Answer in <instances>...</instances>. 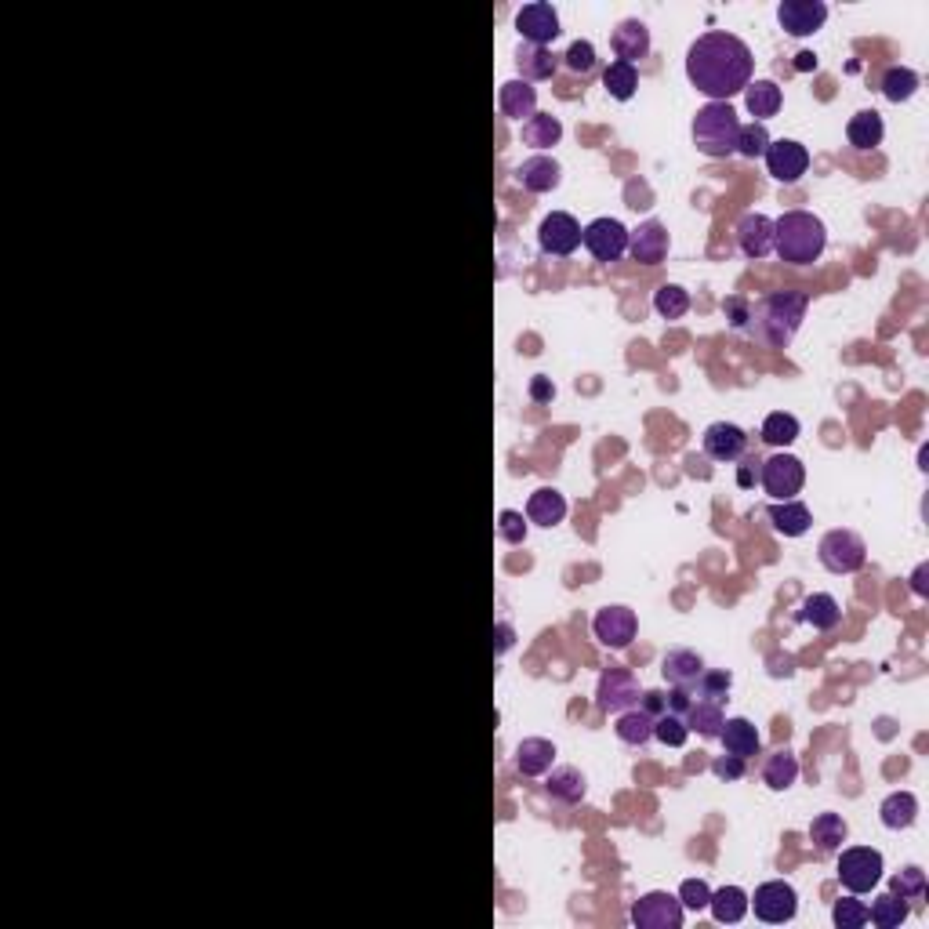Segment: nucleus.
I'll list each match as a JSON object with an SVG mask.
<instances>
[{
    "label": "nucleus",
    "instance_id": "obj_1",
    "mask_svg": "<svg viewBox=\"0 0 929 929\" xmlns=\"http://www.w3.org/2000/svg\"><path fill=\"white\" fill-rule=\"evenodd\" d=\"M752 48L741 37L723 30H712L697 37L686 51V77L701 95L712 102H730L752 84Z\"/></svg>",
    "mask_w": 929,
    "mask_h": 929
},
{
    "label": "nucleus",
    "instance_id": "obj_2",
    "mask_svg": "<svg viewBox=\"0 0 929 929\" xmlns=\"http://www.w3.org/2000/svg\"><path fill=\"white\" fill-rule=\"evenodd\" d=\"M828 247V229L810 211H784L773 222V251L788 265H813Z\"/></svg>",
    "mask_w": 929,
    "mask_h": 929
},
{
    "label": "nucleus",
    "instance_id": "obj_3",
    "mask_svg": "<svg viewBox=\"0 0 929 929\" xmlns=\"http://www.w3.org/2000/svg\"><path fill=\"white\" fill-rule=\"evenodd\" d=\"M737 135H741V120H737L730 102H708L697 109L694 117V146L712 160L734 157Z\"/></svg>",
    "mask_w": 929,
    "mask_h": 929
},
{
    "label": "nucleus",
    "instance_id": "obj_4",
    "mask_svg": "<svg viewBox=\"0 0 929 929\" xmlns=\"http://www.w3.org/2000/svg\"><path fill=\"white\" fill-rule=\"evenodd\" d=\"M806 305L810 298L802 291H773L766 294L755 316H759V334H763L770 345H788L799 331L802 316H806ZM752 316V320H755Z\"/></svg>",
    "mask_w": 929,
    "mask_h": 929
},
{
    "label": "nucleus",
    "instance_id": "obj_5",
    "mask_svg": "<svg viewBox=\"0 0 929 929\" xmlns=\"http://www.w3.org/2000/svg\"><path fill=\"white\" fill-rule=\"evenodd\" d=\"M817 559L832 574H857L868 563V545L853 530H828L821 538V545H817Z\"/></svg>",
    "mask_w": 929,
    "mask_h": 929
},
{
    "label": "nucleus",
    "instance_id": "obj_6",
    "mask_svg": "<svg viewBox=\"0 0 929 929\" xmlns=\"http://www.w3.org/2000/svg\"><path fill=\"white\" fill-rule=\"evenodd\" d=\"M839 882L850 893H871L882 882V853L871 846H850L839 853Z\"/></svg>",
    "mask_w": 929,
    "mask_h": 929
},
{
    "label": "nucleus",
    "instance_id": "obj_7",
    "mask_svg": "<svg viewBox=\"0 0 929 929\" xmlns=\"http://www.w3.org/2000/svg\"><path fill=\"white\" fill-rule=\"evenodd\" d=\"M759 483L773 501H792L806 483V469H802V461L795 454H773L759 469Z\"/></svg>",
    "mask_w": 929,
    "mask_h": 929
},
{
    "label": "nucleus",
    "instance_id": "obj_8",
    "mask_svg": "<svg viewBox=\"0 0 929 929\" xmlns=\"http://www.w3.org/2000/svg\"><path fill=\"white\" fill-rule=\"evenodd\" d=\"M748 908H755V915L763 922H770V926H781V922L795 919V911H799V893H795L792 882L773 879V882H763V886L755 890V897H748Z\"/></svg>",
    "mask_w": 929,
    "mask_h": 929
},
{
    "label": "nucleus",
    "instance_id": "obj_9",
    "mask_svg": "<svg viewBox=\"0 0 929 929\" xmlns=\"http://www.w3.org/2000/svg\"><path fill=\"white\" fill-rule=\"evenodd\" d=\"M581 244L596 262H617L628 255V229L617 218H596L581 229Z\"/></svg>",
    "mask_w": 929,
    "mask_h": 929
},
{
    "label": "nucleus",
    "instance_id": "obj_10",
    "mask_svg": "<svg viewBox=\"0 0 929 929\" xmlns=\"http://www.w3.org/2000/svg\"><path fill=\"white\" fill-rule=\"evenodd\" d=\"M632 922L639 929H679L683 926V904H679V897H672L665 890L643 893L632 904Z\"/></svg>",
    "mask_w": 929,
    "mask_h": 929
},
{
    "label": "nucleus",
    "instance_id": "obj_11",
    "mask_svg": "<svg viewBox=\"0 0 929 929\" xmlns=\"http://www.w3.org/2000/svg\"><path fill=\"white\" fill-rule=\"evenodd\" d=\"M636 701H639V683L625 665H610L607 672L599 675V690H596L599 712L617 715V712H625V708H632Z\"/></svg>",
    "mask_w": 929,
    "mask_h": 929
},
{
    "label": "nucleus",
    "instance_id": "obj_12",
    "mask_svg": "<svg viewBox=\"0 0 929 929\" xmlns=\"http://www.w3.org/2000/svg\"><path fill=\"white\" fill-rule=\"evenodd\" d=\"M538 244L545 255L570 258L581 247V222L567 211H552L538 229Z\"/></svg>",
    "mask_w": 929,
    "mask_h": 929
},
{
    "label": "nucleus",
    "instance_id": "obj_13",
    "mask_svg": "<svg viewBox=\"0 0 929 929\" xmlns=\"http://www.w3.org/2000/svg\"><path fill=\"white\" fill-rule=\"evenodd\" d=\"M516 30H519V37L527 40V44L548 48V44L559 37L556 8H552V4H545V0H530V4H523V8L516 11Z\"/></svg>",
    "mask_w": 929,
    "mask_h": 929
},
{
    "label": "nucleus",
    "instance_id": "obj_14",
    "mask_svg": "<svg viewBox=\"0 0 929 929\" xmlns=\"http://www.w3.org/2000/svg\"><path fill=\"white\" fill-rule=\"evenodd\" d=\"M763 157H766V171H770L777 182H784V186L799 182V178L806 175V167H810V153H806V146L795 142V138H777V142H770V149H766Z\"/></svg>",
    "mask_w": 929,
    "mask_h": 929
},
{
    "label": "nucleus",
    "instance_id": "obj_15",
    "mask_svg": "<svg viewBox=\"0 0 929 929\" xmlns=\"http://www.w3.org/2000/svg\"><path fill=\"white\" fill-rule=\"evenodd\" d=\"M636 628H639V621L628 607H603L596 614V621H592L596 639L603 646H610V650H625V646H632Z\"/></svg>",
    "mask_w": 929,
    "mask_h": 929
},
{
    "label": "nucleus",
    "instance_id": "obj_16",
    "mask_svg": "<svg viewBox=\"0 0 929 929\" xmlns=\"http://www.w3.org/2000/svg\"><path fill=\"white\" fill-rule=\"evenodd\" d=\"M777 19H781L784 33H792V37H810V33L821 30L824 19H828V4H821V0H784L781 8H777Z\"/></svg>",
    "mask_w": 929,
    "mask_h": 929
},
{
    "label": "nucleus",
    "instance_id": "obj_17",
    "mask_svg": "<svg viewBox=\"0 0 929 929\" xmlns=\"http://www.w3.org/2000/svg\"><path fill=\"white\" fill-rule=\"evenodd\" d=\"M701 447L712 461H737L748 450V432L734 421H715L701 436Z\"/></svg>",
    "mask_w": 929,
    "mask_h": 929
},
{
    "label": "nucleus",
    "instance_id": "obj_18",
    "mask_svg": "<svg viewBox=\"0 0 929 929\" xmlns=\"http://www.w3.org/2000/svg\"><path fill=\"white\" fill-rule=\"evenodd\" d=\"M628 255L639 265H661L668 258V229L661 222H643L628 233Z\"/></svg>",
    "mask_w": 929,
    "mask_h": 929
},
{
    "label": "nucleus",
    "instance_id": "obj_19",
    "mask_svg": "<svg viewBox=\"0 0 929 929\" xmlns=\"http://www.w3.org/2000/svg\"><path fill=\"white\" fill-rule=\"evenodd\" d=\"M610 48H614L617 62L636 66L639 59H646V55H650V30H646L639 19H625L614 30V37H610Z\"/></svg>",
    "mask_w": 929,
    "mask_h": 929
},
{
    "label": "nucleus",
    "instance_id": "obj_20",
    "mask_svg": "<svg viewBox=\"0 0 929 929\" xmlns=\"http://www.w3.org/2000/svg\"><path fill=\"white\" fill-rule=\"evenodd\" d=\"M516 178L527 193H552L559 186V178H563V167L545 153H538V157H527L516 167Z\"/></svg>",
    "mask_w": 929,
    "mask_h": 929
},
{
    "label": "nucleus",
    "instance_id": "obj_21",
    "mask_svg": "<svg viewBox=\"0 0 929 929\" xmlns=\"http://www.w3.org/2000/svg\"><path fill=\"white\" fill-rule=\"evenodd\" d=\"M737 244L748 258H766L773 251V222L766 215H744L737 222Z\"/></svg>",
    "mask_w": 929,
    "mask_h": 929
},
{
    "label": "nucleus",
    "instance_id": "obj_22",
    "mask_svg": "<svg viewBox=\"0 0 929 929\" xmlns=\"http://www.w3.org/2000/svg\"><path fill=\"white\" fill-rule=\"evenodd\" d=\"M556 763V744L545 741V737H523L516 748V770L523 777H541V773L552 770Z\"/></svg>",
    "mask_w": 929,
    "mask_h": 929
},
{
    "label": "nucleus",
    "instance_id": "obj_23",
    "mask_svg": "<svg viewBox=\"0 0 929 929\" xmlns=\"http://www.w3.org/2000/svg\"><path fill=\"white\" fill-rule=\"evenodd\" d=\"M766 516H770L773 530L784 534V538H802L813 523V512L795 498L792 501H773L770 509H766Z\"/></svg>",
    "mask_w": 929,
    "mask_h": 929
},
{
    "label": "nucleus",
    "instance_id": "obj_24",
    "mask_svg": "<svg viewBox=\"0 0 929 929\" xmlns=\"http://www.w3.org/2000/svg\"><path fill=\"white\" fill-rule=\"evenodd\" d=\"M498 109L509 120H530L538 109V88H530L527 80H505L498 91Z\"/></svg>",
    "mask_w": 929,
    "mask_h": 929
},
{
    "label": "nucleus",
    "instance_id": "obj_25",
    "mask_svg": "<svg viewBox=\"0 0 929 929\" xmlns=\"http://www.w3.org/2000/svg\"><path fill=\"white\" fill-rule=\"evenodd\" d=\"M701 672H705V661H701V654H694V650H668L665 661H661V675H665L672 686H697V679H701Z\"/></svg>",
    "mask_w": 929,
    "mask_h": 929
},
{
    "label": "nucleus",
    "instance_id": "obj_26",
    "mask_svg": "<svg viewBox=\"0 0 929 929\" xmlns=\"http://www.w3.org/2000/svg\"><path fill=\"white\" fill-rule=\"evenodd\" d=\"M563 55H556L552 48H538V44H519L516 51V66L523 73V80H548L559 69Z\"/></svg>",
    "mask_w": 929,
    "mask_h": 929
},
{
    "label": "nucleus",
    "instance_id": "obj_27",
    "mask_svg": "<svg viewBox=\"0 0 929 929\" xmlns=\"http://www.w3.org/2000/svg\"><path fill=\"white\" fill-rule=\"evenodd\" d=\"M563 516H567V498H563L556 487H541L530 494V501H527L530 523H538V527H556V523H563Z\"/></svg>",
    "mask_w": 929,
    "mask_h": 929
},
{
    "label": "nucleus",
    "instance_id": "obj_28",
    "mask_svg": "<svg viewBox=\"0 0 929 929\" xmlns=\"http://www.w3.org/2000/svg\"><path fill=\"white\" fill-rule=\"evenodd\" d=\"M799 621L802 625H813L817 632H832L842 621V607L835 603V596H828V592H813V596L802 599Z\"/></svg>",
    "mask_w": 929,
    "mask_h": 929
},
{
    "label": "nucleus",
    "instance_id": "obj_29",
    "mask_svg": "<svg viewBox=\"0 0 929 929\" xmlns=\"http://www.w3.org/2000/svg\"><path fill=\"white\" fill-rule=\"evenodd\" d=\"M719 741H723V748L730 755H741V759H748V755L759 752V744H763V737H759V730H755V723H748V719H726L723 730H719Z\"/></svg>",
    "mask_w": 929,
    "mask_h": 929
},
{
    "label": "nucleus",
    "instance_id": "obj_30",
    "mask_svg": "<svg viewBox=\"0 0 929 929\" xmlns=\"http://www.w3.org/2000/svg\"><path fill=\"white\" fill-rule=\"evenodd\" d=\"M915 817H919V799L911 792H893L882 799L879 806V821L890 828V832H904V828H911L915 824Z\"/></svg>",
    "mask_w": 929,
    "mask_h": 929
},
{
    "label": "nucleus",
    "instance_id": "obj_31",
    "mask_svg": "<svg viewBox=\"0 0 929 929\" xmlns=\"http://www.w3.org/2000/svg\"><path fill=\"white\" fill-rule=\"evenodd\" d=\"M781 102H784V95H781V88H777L773 80H755V84H748V88H744V106H748V113L755 117V124H763V120L777 117Z\"/></svg>",
    "mask_w": 929,
    "mask_h": 929
},
{
    "label": "nucleus",
    "instance_id": "obj_32",
    "mask_svg": "<svg viewBox=\"0 0 929 929\" xmlns=\"http://www.w3.org/2000/svg\"><path fill=\"white\" fill-rule=\"evenodd\" d=\"M545 788H548V795H552L556 802H563V806H577V802L585 799L588 781L577 766H559V770H552V777H548Z\"/></svg>",
    "mask_w": 929,
    "mask_h": 929
},
{
    "label": "nucleus",
    "instance_id": "obj_33",
    "mask_svg": "<svg viewBox=\"0 0 929 929\" xmlns=\"http://www.w3.org/2000/svg\"><path fill=\"white\" fill-rule=\"evenodd\" d=\"M614 734H617V741L632 744V748H643V744L654 737V715H646L643 708H625V712H617Z\"/></svg>",
    "mask_w": 929,
    "mask_h": 929
},
{
    "label": "nucleus",
    "instance_id": "obj_34",
    "mask_svg": "<svg viewBox=\"0 0 929 929\" xmlns=\"http://www.w3.org/2000/svg\"><path fill=\"white\" fill-rule=\"evenodd\" d=\"M882 135H886V128H882V117L875 109L853 113L850 124H846V138H850L853 149H875L882 142Z\"/></svg>",
    "mask_w": 929,
    "mask_h": 929
},
{
    "label": "nucleus",
    "instance_id": "obj_35",
    "mask_svg": "<svg viewBox=\"0 0 929 929\" xmlns=\"http://www.w3.org/2000/svg\"><path fill=\"white\" fill-rule=\"evenodd\" d=\"M846 821H842L839 813H817L810 821V839H813V846L821 853H835V850H842V842H846Z\"/></svg>",
    "mask_w": 929,
    "mask_h": 929
},
{
    "label": "nucleus",
    "instance_id": "obj_36",
    "mask_svg": "<svg viewBox=\"0 0 929 929\" xmlns=\"http://www.w3.org/2000/svg\"><path fill=\"white\" fill-rule=\"evenodd\" d=\"M795 781H799V759H795L788 748H784V752H773L763 766L766 788H770V792H788Z\"/></svg>",
    "mask_w": 929,
    "mask_h": 929
},
{
    "label": "nucleus",
    "instance_id": "obj_37",
    "mask_svg": "<svg viewBox=\"0 0 929 929\" xmlns=\"http://www.w3.org/2000/svg\"><path fill=\"white\" fill-rule=\"evenodd\" d=\"M708 908H712L715 922H741L748 915V893L741 886H723L708 897Z\"/></svg>",
    "mask_w": 929,
    "mask_h": 929
},
{
    "label": "nucleus",
    "instance_id": "obj_38",
    "mask_svg": "<svg viewBox=\"0 0 929 929\" xmlns=\"http://www.w3.org/2000/svg\"><path fill=\"white\" fill-rule=\"evenodd\" d=\"M559 138H563V124H559V117H552V113H534V117L523 124V142L534 149L559 146Z\"/></svg>",
    "mask_w": 929,
    "mask_h": 929
},
{
    "label": "nucleus",
    "instance_id": "obj_39",
    "mask_svg": "<svg viewBox=\"0 0 929 929\" xmlns=\"http://www.w3.org/2000/svg\"><path fill=\"white\" fill-rule=\"evenodd\" d=\"M908 911V900H900L897 893H882L868 908V922H875L879 929H897L900 922H908Z\"/></svg>",
    "mask_w": 929,
    "mask_h": 929
},
{
    "label": "nucleus",
    "instance_id": "obj_40",
    "mask_svg": "<svg viewBox=\"0 0 929 929\" xmlns=\"http://www.w3.org/2000/svg\"><path fill=\"white\" fill-rule=\"evenodd\" d=\"M723 723H726V715L715 701H694V705L686 708V726L697 730L701 737H719Z\"/></svg>",
    "mask_w": 929,
    "mask_h": 929
},
{
    "label": "nucleus",
    "instance_id": "obj_41",
    "mask_svg": "<svg viewBox=\"0 0 929 929\" xmlns=\"http://www.w3.org/2000/svg\"><path fill=\"white\" fill-rule=\"evenodd\" d=\"M603 88H607L610 98H617V102H628L639 88V69L628 66V62H610L607 73H603Z\"/></svg>",
    "mask_w": 929,
    "mask_h": 929
},
{
    "label": "nucleus",
    "instance_id": "obj_42",
    "mask_svg": "<svg viewBox=\"0 0 929 929\" xmlns=\"http://www.w3.org/2000/svg\"><path fill=\"white\" fill-rule=\"evenodd\" d=\"M654 309L661 320H683L686 313H690V291L679 284H665L657 287L654 294Z\"/></svg>",
    "mask_w": 929,
    "mask_h": 929
},
{
    "label": "nucleus",
    "instance_id": "obj_43",
    "mask_svg": "<svg viewBox=\"0 0 929 929\" xmlns=\"http://www.w3.org/2000/svg\"><path fill=\"white\" fill-rule=\"evenodd\" d=\"M915 91H919V73H915V69H908V66L886 69V77H882V95L890 98V102H908Z\"/></svg>",
    "mask_w": 929,
    "mask_h": 929
},
{
    "label": "nucleus",
    "instance_id": "obj_44",
    "mask_svg": "<svg viewBox=\"0 0 929 929\" xmlns=\"http://www.w3.org/2000/svg\"><path fill=\"white\" fill-rule=\"evenodd\" d=\"M763 440L770 447H788V443L799 440V418L784 411H773L770 418L763 421Z\"/></svg>",
    "mask_w": 929,
    "mask_h": 929
},
{
    "label": "nucleus",
    "instance_id": "obj_45",
    "mask_svg": "<svg viewBox=\"0 0 929 929\" xmlns=\"http://www.w3.org/2000/svg\"><path fill=\"white\" fill-rule=\"evenodd\" d=\"M890 893H897L900 900H922L926 897V871L915 868V864L900 868L890 879Z\"/></svg>",
    "mask_w": 929,
    "mask_h": 929
},
{
    "label": "nucleus",
    "instance_id": "obj_46",
    "mask_svg": "<svg viewBox=\"0 0 929 929\" xmlns=\"http://www.w3.org/2000/svg\"><path fill=\"white\" fill-rule=\"evenodd\" d=\"M654 737L661 744H668V748H683L686 737H690V726H686L683 715L665 712V715H657L654 719Z\"/></svg>",
    "mask_w": 929,
    "mask_h": 929
},
{
    "label": "nucleus",
    "instance_id": "obj_47",
    "mask_svg": "<svg viewBox=\"0 0 929 929\" xmlns=\"http://www.w3.org/2000/svg\"><path fill=\"white\" fill-rule=\"evenodd\" d=\"M730 686H734V675L726 672V668H712V672H701V679H697V690H701V697L705 701H715V705H723L726 694H730Z\"/></svg>",
    "mask_w": 929,
    "mask_h": 929
},
{
    "label": "nucleus",
    "instance_id": "obj_48",
    "mask_svg": "<svg viewBox=\"0 0 929 929\" xmlns=\"http://www.w3.org/2000/svg\"><path fill=\"white\" fill-rule=\"evenodd\" d=\"M832 922L839 929H861V926H868V908L857 900V893H853V897H842V900H835Z\"/></svg>",
    "mask_w": 929,
    "mask_h": 929
},
{
    "label": "nucleus",
    "instance_id": "obj_49",
    "mask_svg": "<svg viewBox=\"0 0 929 929\" xmlns=\"http://www.w3.org/2000/svg\"><path fill=\"white\" fill-rule=\"evenodd\" d=\"M770 131L763 128V124H741V135H737V153L748 160L763 157L766 149H770Z\"/></svg>",
    "mask_w": 929,
    "mask_h": 929
},
{
    "label": "nucleus",
    "instance_id": "obj_50",
    "mask_svg": "<svg viewBox=\"0 0 929 929\" xmlns=\"http://www.w3.org/2000/svg\"><path fill=\"white\" fill-rule=\"evenodd\" d=\"M563 66H567L570 73H581V77H585V73L596 69V48H592L588 40H574L567 48V55H563Z\"/></svg>",
    "mask_w": 929,
    "mask_h": 929
},
{
    "label": "nucleus",
    "instance_id": "obj_51",
    "mask_svg": "<svg viewBox=\"0 0 929 929\" xmlns=\"http://www.w3.org/2000/svg\"><path fill=\"white\" fill-rule=\"evenodd\" d=\"M708 897H712V890H708L705 879H686L683 886H679V904H683V911H705Z\"/></svg>",
    "mask_w": 929,
    "mask_h": 929
},
{
    "label": "nucleus",
    "instance_id": "obj_52",
    "mask_svg": "<svg viewBox=\"0 0 929 929\" xmlns=\"http://www.w3.org/2000/svg\"><path fill=\"white\" fill-rule=\"evenodd\" d=\"M498 534L501 541H509V545H523L527 541V519H523V512H498Z\"/></svg>",
    "mask_w": 929,
    "mask_h": 929
},
{
    "label": "nucleus",
    "instance_id": "obj_53",
    "mask_svg": "<svg viewBox=\"0 0 929 929\" xmlns=\"http://www.w3.org/2000/svg\"><path fill=\"white\" fill-rule=\"evenodd\" d=\"M712 773L719 777V781H741V777H744V759H741V755H730V752L719 755V759L712 763Z\"/></svg>",
    "mask_w": 929,
    "mask_h": 929
},
{
    "label": "nucleus",
    "instance_id": "obj_54",
    "mask_svg": "<svg viewBox=\"0 0 929 929\" xmlns=\"http://www.w3.org/2000/svg\"><path fill=\"white\" fill-rule=\"evenodd\" d=\"M530 400H534V403H552V400H556V385H552V378H545V374L530 378Z\"/></svg>",
    "mask_w": 929,
    "mask_h": 929
},
{
    "label": "nucleus",
    "instance_id": "obj_55",
    "mask_svg": "<svg viewBox=\"0 0 929 929\" xmlns=\"http://www.w3.org/2000/svg\"><path fill=\"white\" fill-rule=\"evenodd\" d=\"M723 313L734 327H748V320H752V309H748V302H741V298H730V302L723 305Z\"/></svg>",
    "mask_w": 929,
    "mask_h": 929
},
{
    "label": "nucleus",
    "instance_id": "obj_56",
    "mask_svg": "<svg viewBox=\"0 0 929 929\" xmlns=\"http://www.w3.org/2000/svg\"><path fill=\"white\" fill-rule=\"evenodd\" d=\"M665 701H668V712H675V715H686V708L694 705V701H690V686H672L665 694Z\"/></svg>",
    "mask_w": 929,
    "mask_h": 929
},
{
    "label": "nucleus",
    "instance_id": "obj_57",
    "mask_svg": "<svg viewBox=\"0 0 929 929\" xmlns=\"http://www.w3.org/2000/svg\"><path fill=\"white\" fill-rule=\"evenodd\" d=\"M639 697H643V705H639V708H643L646 715H654V719H657V715L668 712V701H665V694H661V690H646V694H639Z\"/></svg>",
    "mask_w": 929,
    "mask_h": 929
},
{
    "label": "nucleus",
    "instance_id": "obj_58",
    "mask_svg": "<svg viewBox=\"0 0 929 929\" xmlns=\"http://www.w3.org/2000/svg\"><path fill=\"white\" fill-rule=\"evenodd\" d=\"M755 480H759V469H755V461H744L741 469H737V487L752 490Z\"/></svg>",
    "mask_w": 929,
    "mask_h": 929
},
{
    "label": "nucleus",
    "instance_id": "obj_59",
    "mask_svg": "<svg viewBox=\"0 0 929 929\" xmlns=\"http://www.w3.org/2000/svg\"><path fill=\"white\" fill-rule=\"evenodd\" d=\"M509 646H512V625H505V621H501V625L494 628V654H505Z\"/></svg>",
    "mask_w": 929,
    "mask_h": 929
},
{
    "label": "nucleus",
    "instance_id": "obj_60",
    "mask_svg": "<svg viewBox=\"0 0 929 929\" xmlns=\"http://www.w3.org/2000/svg\"><path fill=\"white\" fill-rule=\"evenodd\" d=\"M795 672V661L788 654H773L770 657V675H792Z\"/></svg>",
    "mask_w": 929,
    "mask_h": 929
},
{
    "label": "nucleus",
    "instance_id": "obj_61",
    "mask_svg": "<svg viewBox=\"0 0 929 929\" xmlns=\"http://www.w3.org/2000/svg\"><path fill=\"white\" fill-rule=\"evenodd\" d=\"M926 577H929V567H926V563H922V567L915 570V574H911V588H915V596H922V599L929 596V585H926Z\"/></svg>",
    "mask_w": 929,
    "mask_h": 929
},
{
    "label": "nucleus",
    "instance_id": "obj_62",
    "mask_svg": "<svg viewBox=\"0 0 929 929\" xmlns=\"http://www.w3.org/2000/svg\"><path fill=\"white\" fill-rule=\"evenodd\" d=\"M795 69H799V73L817 69V55H813V51H799V55H795Z\"/></svg>",
    "mask_w": 929,
    "mask_h": 929
}]
</instances>
